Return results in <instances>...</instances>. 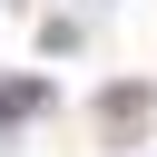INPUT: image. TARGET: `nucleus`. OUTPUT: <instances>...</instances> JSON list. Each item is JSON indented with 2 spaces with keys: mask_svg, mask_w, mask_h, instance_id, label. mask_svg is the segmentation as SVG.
<instances>
[{
  "mask_svg": "<svg viewBox=\"0 0 157 157\" xmlns=\"http://www.w3.org/2000/svg\"><path fill=\"white\" fill-rule=\"evenodd\" d=\"M98 128H108V137H137V128H147V88H108V98H98Z\"/></svg>",
  "mask_w": 157,
  "mask_h": 157,
  "instance_id": "1",
  "label": "nucleus"
},
{
  "mask_svg": "<svg viewBox=\"0 0 157 157\" xmlns=\"http://www.w3.org/2000/svg\"><path fill=\"white\" fill-rule=\"evenodd\" d=\"M39 108H49V88H39V78H10V88H0V128H29Z\"/></svg>",
  "mask_w": 157,
  "mask_h": 157,
  "instance_id": "2",
  "label": "nucleus"
}]
</instances>
